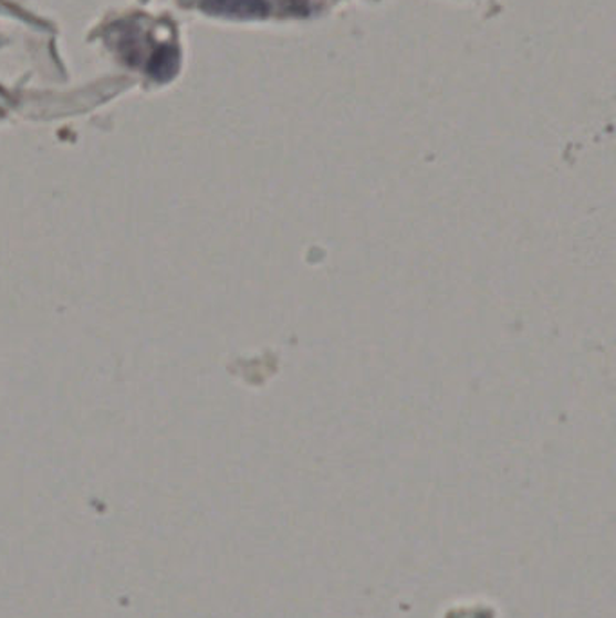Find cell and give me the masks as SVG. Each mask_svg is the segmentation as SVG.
<instances>
[{"mask_svg":"<svg viewBox=\"0 0 616 618\" xmlns=\"http://www.w3.org/2000/svg\"><path fill=\"white\" fill-rule=\"evenodd\" d=\"M201 10L230 19H255L267 13L264 0H202Z\"/></svg>","mask_w":616,"mask_h":618,"instance_id":"cell-1","label":"cell"},{"mask_svg":"<svg viewBox=\"0 0 616 618\" xmlns=\"http://www.w3.org/2000/svg\"><path fill=\"white\" fill-rule=\"evenodd\" d=\"M179 53L173 45H164L148 60V75L156 82H168L178 75Z\"/></svg>","mask_w":616,"mask_h":618,"instance_id":"cell-2","label":"cell"}]
</instances>
